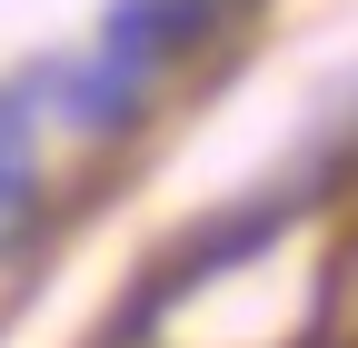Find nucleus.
<instances>
[{"label":"nucleus","instance_id":"obj_1","mask_svg":"<svg viewBox=\"0 0 358 348\" xmlns=\"http://www.w3.org/2000/svg\"><path fill=\"white\" fill-rule=\"evenodd\" d=\"M40 90H50V119L80 129V140H120V129L150 119V70H129V60H110V50L50 60V70H40Z\"/></svg>","mask_w":358,"mask_h":348},{"label":"nucleus","instance_id":"obj_2","mask_svg":"<svg viewBox=\"0 0 358 348\" xmlns=\"http://www.w3.org/2000/svg\"><path fill=\"white\" fill-rule=\"evenodd\" d=\"M209 0H110L100 10V40H90V50H110V60H129V70H169V60H189L199 40H209Z\"/></svg>","mask_w":358,"mask_h":348},{"label":"nucleus","instance_id":"obj_3","mask_svg":"<svg viewBox=\"0 0 358 348\" xmlns=\"http://www.w3.org/2000/svg\"><path fill=\"white\" fill-rule=\"evenodd\" d=\"M40 209V159H30V90H0V249Z\"/></svg>","mask_w":358,"mask_h":348}]
</instances>
